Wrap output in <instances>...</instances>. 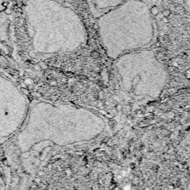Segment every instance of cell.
Returning a JSON list of instances; mask_svg holds the SVG:
<instances>
[{
    "instance_id": "obj_1",
    "label": "cell",
    "mask_w": 190,
    "mask_h": 190,
    "mask_svg": "<svg viewBox=\"0 0 190 190\" xmlns=\"http://www.w3.org/2000/svg\"><path fill=\"white\" fill-rule=\"evenodd\" d=\"M152 16L143 0H125L99 16L98 34L107 56L116 60L148 45L154 35Z\"/></svg>"
},
{
    "instance_id": "obj_2",
    "label": "cell",
    "mask_w": 190,
    "mask_h": 190,
    "mask_svg": "<svg viewBox=\"0 0 190 190\" xmlns=\"http://www.w3.org/2000/svg\"><path fill=\"white\" fill-rule=\"evenodd\" d=\"M116 70L124 90L138 97H158L167 80V72L154 52L133 51L116 59Z\"/></svg>"
},
{
    "instance_id": "obj_3",
    "label": "cell",
    "mask_w": 190,
    "mask_h": 190,
    "mask_svg": "<svg viewBox=\"0 0 190 190\" xmlns=\"http://www.w3.org/2000/svg\"><path fill=\"white\" fill-rule=\"evenodd\" d=\"M125 0H88L89 9L92 16L97 19L106 11L121 4Z\"/></svg>"
},
{
    "instance_id": "obj_4",
    "label": "cell",
    "mask_w": 190,
    "mask_h": 190,
    "mask_svg": "<svg viewBox=\"0 0 190 190\" xmlns=\"http://www.w3.org/2000/svg\"><path fill=\"white\" fill-rule=\"evenodd\" d=\"M149 10H150V13H151V14L152 16H157L158 14V13H159V10H158V8L157 7V6H152L151 8H149Z\"/></svg>"
},
{
    "instance_id": "obj_5",
    "label": "cell",
    "mask_w": 190,
    "mask_h": 190,
    "mask_svg": "<svg viewBox=\"0 0 190 190\" xmlns=\"http://www.w3.org/2000/svg\"><path fill=\"white\" fill-rule=\"evenodd\" d=\"M170 14H171V10H170L169 9H165V10L163 11V16L167 17V16H169Z\"/></svg>"
},
{
    "instance_id": "obj_6",
    "label": "cell",
    "mask_w": 190,
    "mask_h": 190,
    "mask_svg": "<svg viewBox=\"0 0 190 190\" xmlns=\"http://www.w3.org/2000/svg\"><path fill=\"white\" fill-rule=\"evenodd\" d=\"M186 3L187 8H188V9H189V12H190V0H186Z\"/></svg>"
},
{
    "instance_id": "obj_7",
    "label": "cell",
    "mask_w": 190,
    "mask_h": 190,
    "mask_svg": "<svg viewBox=\"0 0 190 190\" xmlns=\"http://www.w3.org/2000/svg\"><path fill=\"white\" fill-rule=\"evenodd\" d=\"M163 21L164 22H168V19H167V17L164 16V17H163Z\"/></svg>"
}]
</instances>
